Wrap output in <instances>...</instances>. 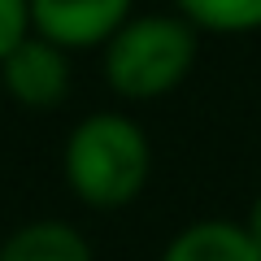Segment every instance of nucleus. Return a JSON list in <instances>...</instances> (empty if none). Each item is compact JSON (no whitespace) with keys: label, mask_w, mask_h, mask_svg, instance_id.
I'll list each match as a JSON object with an SVG mask.
<instances>
[{"label":"nucleus","mask_w":261,"mask_h":261,"mask_svg":"<svg viewBox=\"0 0 261 261\" xmlns=\"http://www.w3.org/2000/svg\"><path fill=\"white\" fill-rule=\"evenodd\" d=\"M31 35V0H0V61Z\"/></svg>","instance_id":"nucleus-8"},{"label":"nucleus","mask_w":261,"mask_h":261,"mask_svg":"<svg viewBox=\"0 0 261 261\" xmlns=\"http://www.w3.org/2000/svg\"><path fill=\"white\" fill-rule=\"evenodd\" d=\"M157 261H261V252L240 222L200 218V222H187L178 235H170Z\"/></svg>","instance_id":"nucleus-5"},{"label":"nucleus","mask_w":261,"mask_h":261,"mask_svg":"<svg viewBox=\"0 0 261 261\" xmlns=\"http://www.w3.org/2000/svg\"><path fill=\"white\" fill-rule=\"evenodd\" d=\"M244 231H248V240L257 244V252H261V192H257V200H252V209H248V222H244Z\"/></svg>","instance_id":"nucleus-9"},{"label":"nucleus","mask_w":261,"mask_h":261,"mask_svg":"<svg viewBox=\"0 0 261 261\" xmlns=\"http://www.w3.org/2000/svg\"><path fill=\"white\" fill-rule=\"evenodd\" d=\"M0 261H92V244L61 218H35L0 240Z\"/></svg>","instance_id":"nucleus-6"},{"label":"nucleus","mask_w":261,"mask_h":261,"mask_svg":"<svg viewBox=\"0 0 261 261\" xmlns=\"http://www.w3.org/2000/svg\"><path fill=\"white\" fill-rule=\"evenodd\" d=\"M61 170L83 205L122 209L148 183L152 144L135 118L118 109H96L70 126L61 148Z\"/></svg>","instance_id":"nucleus-1"},{"label":"nucleus","mask_w":261,"mask_h":261,"mask_svg":"<svg viewBox=\"0 0 261 261\" xmlns=\"http://www.w3.org/2000/svg\"><path fill=\"white\" fill-rule=\"evenodd\" d=\"M135 18V0H31V31L57 48L109 44Z\"/></svg>","instance_id":"nucleus-3"},{"label":"nucleus","mask_w":261,"mask_h":261,"mask_svg":"<svg viewBox=\"0 0 261 261\" xmlns=\"http://www.w3.org/2000/svg\"><path fill=\"white\" fill-rule=\"evenodd\" d=\"M0 83L27 109H53L70 92V57L65 48L48 44L44 35L31 31L5 61H0Z\"/></svg>","instance_id":"nucleus-4"},{"label":"nucleus","mask_w":261,"mask_h":261,"mask_svg":"<svg viewBox=\"0 0 261 261\" xmlns=\"http://www.w3.org/2000/svg\"><path fill=\"white\" fill-rule=\"evenodd\" d=\"M174 9L196 31H214V35L261 31V0H174Z\"/></svg>","instance_id":"nucleus-7"},{"label":"nucleus","mask_w":261,"mask_h":261,"mask_svg":"<svg viewBox=\"0 0 261 261\" xmlns=\"http://www.w3.org/2000/svg\"><path fill=\"white\" fill-rule=\"evenodd\" d=\"M200 31L178 13H135L105 44V79L126 100H157L174 92L196 65Z\"/></svg>","instance_id":"nucleus-2"}]
</instances>
